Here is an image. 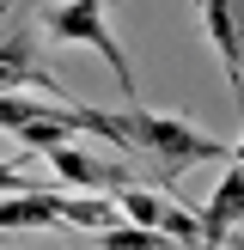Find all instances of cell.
Listing matches in <instances>:
<instances>
[{"instance_id": "7", "label": "cell", "mask_w": 244, "mask_h": 250, "mask_svg": "<svg viewBox=\"0 0 244 250\" xmlns=\"http://www.w3.org/2000/svg\"><path fill=\"white\" fill-rule=\"evenodd\" d=\"M195 226H202V244H226L232 232L244 226V165H238V159H226V177H220L214 195L202 202Z\"/></svg>"}, {"instance_id": "10", "label": "cell", "mask_w": 244, "mask_h": 250, "mask_svg": "<svg viewBox=\"0 0 244 250\" xmlns=\"http://www.w3.org/2000/svg\"><path fill=\"white\" fill-rule=\"evenodd\" d=\"M232 159H238V165H244V128H238V146H232Z\"/></svg>"}, {"instance_id": "5", "label": "cell", "mask_w": 244, "mask_h": 250, "mask_svg": "<svg viewBox=\"0 0 244 250\" xmlns=\"http://www.w3.org/2000/svg\"><path fill=\"white\" fill-rule=\"evenodd\" d=\"M202 31L214 43L220 67H226V85H232L238 116H244V0H202Z\"/></svg>"}, {"instance_id": "3", "label": "cell", "mask_w": 244, "mask_h": 250, "mask_svg": "<svg viewBox=\"0 0 244 250\" xmlns=\"http://www.w3.org/2000/svg\"><path fill=\"white\" fill-rule=\"evenodd\" d=\"M0 92L67 98L61 80L43 67V24H37L31 0H0Z\"/></svg>"}, {"instance_id": "2", "label": "cell", "mask_w": 244, "mask_h": 250, "mask_svg": "<svg viewBox=\"0 0 244 250\" xmlns=\"http://www.w3.org/2000/svg\"><path fill=\"white\" fill-rule=\"evenodd\" d=\"M37 24H43V37H55V43H80V49H92V55H104V67L116 73V85H122V98H134L128 49L110 31V0H55V6L37 12Z\"/></svg>"}, {"instance_id": "1", "label": "cell", "mask_w": 244, "mask_h": 250, "mask_svg": "<svg viewBox=\"0 0 244 250\" xmlns=\"http://www.w3.org/2000/svg\"><path fill=\"white\" fill-rule=\"evenodd\" d=\"M122 128H128V159H153L165 183H177L189 165H220V159H232V146H220L214 134H202L195 122L171 116V110H146L141 98H128Z\"/></svg>"}, {"instance_id": "8", "label": "cell", "mask_w": 244, "mask_h": 250, "mask_svg": "<svg viewBox=\"0 0 244 250\" xmlns=\"http://www.w3.org/2000/svg\"><path fill=\"white\" fill-rule=\"evenodd\" d=\"M61 195L67 189H0V232H43V226H61Z\"/></svg>"}, {"instance_id": "6", "label": "cell", "mask_w": 244, "mask_h": 250, "mask_svg": "<svg viewBox=\"0 0 244 250\" xmlns=\"http://www.w3.org/2000/svg\"><path fill=\"white\" fill-rule=\"evenodd\" d=\"M43 159H49V171H55V177L67 183V189L110 195V189H122V183H128V165L85 153V146H80V134H73V141H55V146H43Z\"/></svg>"}, {"instance_id": "9", "label": "cell", "mask_w": 244, "mask_h": 250, "mask_svg": "<svg viewBox=\"0 0 244 250\" xmlns=\"http://www.w3.org/2000/svg\"><path fill=\"white\" fill-rule=\"evenodd\" d=\"M0 189H37V183L19 171V159H0Z\"/></svg>"}, {"instance_id": "4", "label": "cell", "mask_w": 244, "mask_h": 250, "mask_svg": "<svg viewBox=\"0 0 244 250\" xmlns=\"http://www.w3.org/2000/svg\"><path fill=\"white\" fill-rule=\"evenodd\" d=\"M116 195V214L122 220H134V226H153L159 238H171V244H202V226H195V214L183 202H171L165 189H146V183H122V189H110Z\"/></svg>"}]
</instances>
